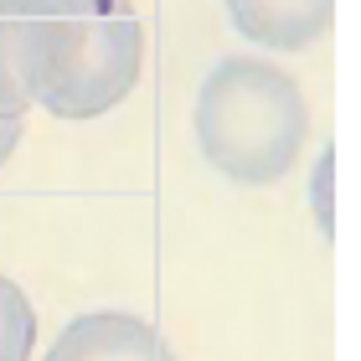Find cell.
Wrapping results in <instances>:
<instances>
[{"label":"cell","instance_id":"cell-1","mask_svg":"<svg viewBox=\"0 0 361 361\" xmlns=\"http://www.w3.org/2000/svg\"><path fill=\"white\" fill-rule=\"evenodd\" d=\"M16 68L31 109L83 124L140 88L145 26L129 0H21Z\"/></svg>","mask_w":361,"mask_h":361},{"label":"cell","instance_id":"cell-2","mask_svg":"<svg viewBox=\"0 0 361 361\" xmlns=\"http://www.w3.org/2000/svg\"><path fill=\"white\" fill-rule=\"evenodd\" d=\"M191 129L217 176L238 186H274L294 171L310 140V104L274 62L222 57L196 88Z\"/></svg>","mask_w":361,"mask_h":361},{"label":"cell","instance_id":"cell-3","mask_svg":"<svg viewBox=\"0 0 361 361\" xmlns=\"http://www.w3.org/2000/svg\"><path fill=\"white\" fill-rule=\"evenodd\" d=\"M47 361H176V351L145 315L93 310V315H78L62 325Z\"/></svg>","mask_w":361,"mask_h":361},{"label":"cell","instance_id":"cell-4","mask_svg":"<svg viewBox=\"0 0 361 361\" xmlns=\"http://www.w3.org/2000/svg\"><path fill=\"white\" fill-rule=\"evenodd\" d=\"M243 42L269 52H305L336 21V0H222Z\"/></svg>","mask_w":361,"mask_h":361},{"label":"cell","instance_id":"cell-5","mask_svg":"<svg viewBox=\"0 0 361 361\" xmlns=\"http://www.w3.org/2000/svg\"><path fill=\"white\" fill-rule=\"evenodd\" d=\"M31 346H37V310L16 279L0 274V361H31Z\"/></svg>","mask_w":361,"mask_h":361},{"label":"cell","instance_id":"cell-6","mask_svg":"<svg viewBox=\"0 0 361 361\" xmlns=\"http://www.w3.org/2000/svg\"><path fill=\"white\" fill-rule=\"evenodd\" d=\"M16 16H21V0H0V124H26L31 114L21 68H16Z\"/></svg>","mask_w":361,"mask_h":361},{"label":"cell","instance_id":"cell-7","mask_svg":"<svg viewBox=\"0 0 361 361\" xmlns=\"http://www.w3.org/2000/svg\"><path fill=\"white\" fill-rule=\"evenodd\" d=\"M21 129H26V124H0V166L16 155V145H21Z\"/></svg>","mask_w":361,"mask_h":361}]
</instances>
